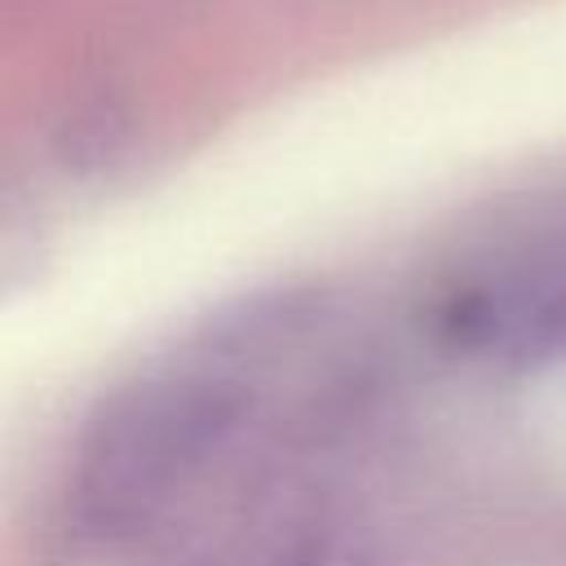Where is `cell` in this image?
Returning <instances> with one entry per match:
<instances>
[{
	"label": "cell",
	"mask_w": 566,
	"mask_h": 566,
	"mask_svg": "<svg viewBox=\"0 0 566 566\" xmlns=\"http://www.w3.org/2000/svg\"><path fill=\"white\" fill-rule=\"evenodd\" d=\"M243 394L212 376H155L111 394L75 447L71 509L88 531L155 517L234 433Z\"/></svg>",
	"instance_id": "cell-1"
},
{
	"label": "cell",
	"mask_w": 566,
	"mask_h": 566,
	"mask_svg": "<svg viewBox=\"0 0 566 566\" xmlns=\"http://www.w3.org/2000/svg\"><path fill=\"white\" fill-rule=\"evenodd\" d=\"M442 340L517 367L566 354V217L539 221L460 274L433 314Z\"/></svg>",
	"instance_id": "cell-2"
}]
</instances>
